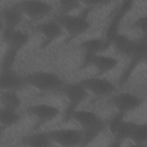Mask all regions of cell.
Masks as SVG:
<instances>
[{
  "mask_svg": "<svg viewBox=\"0 0 147 147\" xmlns=\"http://www.w3.org/2000/svg\"><path fill=\"white\" fill-rule=\"evenodd\" d=\"M137 43V40H132L125 34L118 33L113 41L112 44L120 54L130 57L134 52Z\"/></svg>",
  "mask_w": 147,
  "mask_h": 147,
  "instance_id": "17",
  "label": "cell"
},
{
  "mask_svg": "<svg viewBox=\"0 0 147 147\" xmlns=\"http://www.w3.org/2000/svg\"><path fill=\"white\" fill-rule=\"evenodd\" d=\"M16 5L20 9L24 16L33 21L44 18L51 13L53 10L51 3L38 0L22 1Z\"/></svg>",
  "mask_w": 147,
  "mask_h": 147,
  "instance_id": "4",
  "label": "cell"
},
{
  "mask_svg": "<svg viewBox=\"0 0 147 147\" xmlns=\"http://www.w3.org/2000/svg\"><path fill=\"white\" fill-rule=\"evenodd\" d=\"M2 40L7 48L19 52L28 44L29 36L18 29L2 27Z\"/></svg>",
  "mask_w": 147,
  "mask_h": 147,
  "instance_id": "13",
  "label": "cell"
},
{
  "mask_svg": "<svg viewBox=\"0 0 147 147\" xmlns=\"http://www.w3.org/2000/svg\"><path fill=\"white\" fill-rule=\"evenodd\" d=\"M35 29L43 37V41L40 45L42 49L47 48L64 33L60 25L53 18L38 24Z\"/></svg>",
  "mask_w": 147,
  "mask_h": 147,
  "instance_id": "11",
  "label": "cell"
},
{
  "mask_svg": "<svg viewBox=\"0 0 147 147\" xmlns=\"http://www.w3.org/2000/svg\"><path fill=\"white\" fill-rule=\"evenodd\" d=\"M20 119L17 111L2 107L0 111V122L4 128H8L16 125Z\"/></svg>",
  "mask_w": 147,
  "mask_h": 147,
  "instance_id": "22",
  "label": "cell"
},
{
  "mask_svg": "<svg viewBox=\"0 0 147 147\" xmlns=\"http://www.w3.org/2000/svg\"><path fill=\"white\" fill-rule=\"evenodd\" d=\"M110 102L117 112L125 114L138 108L142 102L137 95L124 91L114 95Z\"/></svg>",
  "mask_w": 147,
  "mask_h": 147,
  "instance_id": "12",
  "label": "cell"
},
{
  "mask_svg": "<svg viewBox=\"0 0 147 147\" xmlns=\"http://www.w3.org/2000/svg\"><path fill=\"white\" fill-rule=\"evenodd\" d=\"M22 143L33 147L49 146L52 144L47 131H40L25 136L22 138Z\"/></svg>",
  "mask_w": 147,
  "mask_h": 147,
  "instance_id": "19",
  "label": "cell"
},
{
  "mask_svg": "<svg viewBox=\"0 0 147 147\" xmlns=\"http://www.w3.org/2000/svg\"><path fill=\"white\" fill-rule=\"evenodd\" d=\"M18 53V52L7 47L1 61V71L12 69Z\"/></svg>",
  "mask_w": 147,
  "mask_h": 147,
  "instance_id": "25",
  "label": "cell"
},
{
  "mask_svg": "<svg viewBox=\"0 0 147 147\" xmlns=\"http://www.w3.org/2000/svg\"><path fill=\"white\" fill-rule=\"evenodd\" d=\"M91 7H87L83 12L79 15L71 14H54L53 18L61 27L67 34V42L78 37L87 32L90 27V22L87 18Z\"/></svg>",
  "mask_w": 147,
  "mask_h": 147,
  "instance_id": "1",
  "label": "cell"
},
{
  "mask_svg": "<svg viewBox=\"0 0 147 147\" xmlns=\"http://www.w3.org/2000/svg\"><path fill=\"white\" fill-rule=\"evenodd\" d=\"M71 119L78 123L83 129L95 125L102 119L91 111L77 109L73 113Z\"/></svg>",
  "mask_w": 147,
  "mask_h": 147,
  "instance_id": "18",
  "label": "cell"
},
{
  "mask_svg": "<svg viewBox=\"0 0 147 147\" xmlns=\"http://www.w3.org/2000/svg\"><path fill=\"white\" fill-rule=\"evenodd\" d=\"M26 85L25 76L13 69L1 71L0 87L1 90H17Z\"/></svg>",
  "mask_w": 147,
  "mask_h": 147,
  "instance_id": "14",
  "label": "cell"
},
{
  "mask_svg": "<svg viewBox=\"0 0 147 147\" xmlns=\"http://www.w3.org/2000/svg\"><path fill=\"white\" fill-rule=\"evenodd\" d=\"M25 83L41 91L60 90L65 84L64 80L56 74L45 71H38L25 75Z\"/></svg>",
  "mask_w": 147,
  "mask_h": 147,
  "instance_id": "3",
  "label": "cell"
},
{
  "mask_svg": "<svg viewBox=\"0 0 147 147\" xmlns=\"http://www.w3.org/2000/svg\"><path fill=\"white\" fill-rule=\"evenodd\" d=\"M125 114L118 113L114 115L110 120L108 123V129L110 133L113 137L116 133L120 125L124 120Z\"/></svg>",
  "mask_w": 147,
  "mask_h": 147,
  "instance_id": "27",
  "label": "cell"
},
{
  "mask_svg": "<svg viewBox=\"0 0 147 147\" xmlns=\"http://www.w3.org/2000/svg\"><path fill=\"white\" fill-rule=\"evenodd\" d=\"M79 82L90 94L95 96H105L113 93L116 86L110 80L99 77H88L83 79Z\"/></svg>",
  "mask_w": 147,
  "mask_h": 147,
  "instance_id": "7",
  "label": "cell"
},
{
  "mask_svg": "<svg viewBox=\"0 0 147 147\" xmlns=\"http://www.w3.org/2000/svg\"><path fill=\"white\" fill-rule=\"evenodd\" d=\"M136 123L134 122L125 121L124 119L120 125L116 133L113 137L114 140L122 142L125 140L130 139Z\"/></svg>",
  "mask_w": 147,
  "mask_h": 147,
  "instance_id": "23",
  "label": "cell"
},
{
  "mask_svg": "<svg viewBox=\"0 0 147 147\" xmlns=\"http://www.w3.org/2000/svg\"><path fill=\"white\" fill-rule=\"evenodd\" d=\"M133 1H122L117 7L114 14L107 26L105 39L110 45L112 44L115 36L119 33V28L123 18L130 11L133 6Z\"/></svg>",
  "mask_w": 147,
  "mask_h": 147,
  "instance_id": "8",
  "label": "cell"
},
{
  "mask_svg": "<svg viewBox=\"0 0 147 147\" xmlns=\"http://www.w3.org/2000/svg\"><path fill=\"white\" fill-rule=\"evenodd\" d=\"M59 13L60 14H69L73 10L79 9L82 2L75 0H63L59 1Z\"/></svg>",
  "mask_w": 147,
  "mask_h": 147,
  "instance_id": "26",
  "label": "cell"
},
{
  "mask_svg": "<svg viewBox=\"0 0 147 147\" xmlns=\"http://www.w3.org/2000/svg\"><path fill=\"white\" fill-rule=\"evenodd\" d=\"M110 45L104 37H94L82 41L79 44V47L84 52V55H94L104 52Z\"/></svg>",
  "mask_w": 147,
  "mask_h": 147,
  "instance_id": "16",
  "label": "cell"
},
{
  "mask_svg": "<svg viewBox=\"0 0 147 147\" xmlns=\"http://www.w3.org/2000/svg\"><path fill=\"white\" fill-rule=\"evenodd\" d=\"M26 110L37 121L36 128L52 121L60 114V110L57 107L46 103L30 105L26 107Z\"/></svg>",
  "mask_w": 147,
  "mask_h": 147,
  "instance_id": "10",
  "label": "cell"
},
{
  "mask_svg": "<svg viewBox=\"0 0 147 147\" xmlns=\"http://www.w3.org/2000/svg\"><path fill=\"white\" fill-rule=\"evenodd\" d=\"M1 100L3 107L16 111L21 105V98L16 90H1Z\"/></svg>",
  "mask_w": 147,
  "mask_h": 147,
  "instance_id": "21",
  "label": "cell"
},
{
  "mask_svg": "<svg viewBox=\"0 0 147 147\" xmlns=\"http://www.w3.org/2000/svg\"><path fill=\"white\" fill-rule=\"evenodd\" d=\"M105 127V123L101 119L94 125L82 129V138L80 146H86L92 142L101 133Z\"/></svg>",
  "mask_w": 147,
  "mask_h": 147,
  "instance_id": "20",
  "label": "cell"
},
{
  "mask_svg": "<svg viewBox=\"0 0 147 147\" xmlns=\"http://www.w3.org/2000/svg\"><path fill=\"white\" fill-rule=\"evenodd\" d=\"M146 35H142L137 40L136 48L132 55L129 57L130 58L129 62L119 78V85L122 86L126 83L137 65L146 60Z\"/></svg>",
  "mask_w": 147,
  "mask_h": 147,
  "instance_id": "5",
  "label": "cell"
},
{
  "mask_svg": "<svg viewBox=\"0 0 147 147\" xmlns=\"http://www.w3.org/2000/svg\"><path fill=\"white\" fill-rule=\"evenodd\" d=\"M137 145H143L147 141V125L146 123H136L130 138Z\"/></svg>",
  "mask_w": 147,
  "mask_h": 147,
  "instance_id": "24",
  "label": "cell"
},
{
  "mask_svg": "<svg viewBox=\"0 0 147 147\" xmlns=\"http://www.w3.org/2000/svg\"><path fill=\"white\" fill-rule=\"evenodd\" d=\"M24 15L16 5L4 7L1 10V18L3 27L17 29L24 19Z\"/></svg>",
  "mask_w": 147,
  "mask_h": 147,
  "instance_id": "15",
  "label": "cell"
},
{
  "mask_svg": "<svg viewBox=\"0 0 147 147\" xmlns=\"http://www.w3.org/2000/svg\"><path fill=\"white\" fill-rule=\"evenodd\" d=\"M118 60L114 57L102 54L94 55H84L82 64V68L91 67L100 74H105L116 68Z\"/></svg>",
  "mask_w": 147,
  "mask_h": 147,
  "instance_id": "9",
  "label": "cell"
},
{
  "mask_svg": "<svg viewBox=\"0 0 147 147\" xmlns=\"http://www.w3.org/2000/svg\"><path fill=\"white\" fill-rule=\"evenodd\" d=\"M52 143L62 146L80 145L82 138L81 129L68 128L47 131Z\"/></svg>",
  "mask_w": 147,
  "mask_h": 147,
  "instance_id": "6",
  "label": "cell"
},
{
  "mask_svg": "<svg viewBox=\"0 0 147 147\" xmlns=\"http://www.w3.org/2000/svg\"><path fill=\"white\" fill-rule=\"evenodd\" d=\"M131 27L142 32V35H146V30H147L146 16H141L137 18L131 24Z\"/></svg>",
  "mask_w": 147,
  "mask_h": 147,
  "instance_id": "28",
  "label": "cell"
},
{
  "mask_svg": "<svg viewBox=\"0 0 147 147\" xmlns=\"http://www.w3.org/2000/svg\"><path fill=\"white\" fill-rule=\"evenodd\" d=\"M60 90L68 102L63 118V121L67 122L71 120L73 113L88 98L89 93L79 82L65 83Z\"/></svg>",
  "mask_w": 147,
  "mask_h": 147,
  "instance_id": "2",
  "label": "cell"
}]
</instances>
